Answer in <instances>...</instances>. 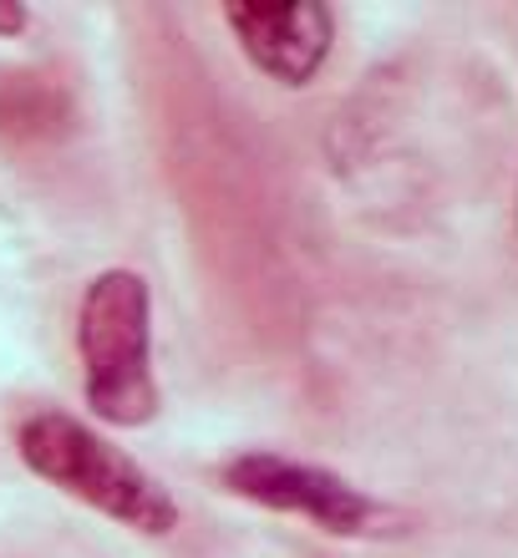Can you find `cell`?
<instances>
[{
	"label": "cell",
	"instance_id": "cell-6",
	"mask_svg": "<svg viewBox=\"0 0 518 558\" xmlns=\"http://www.w3.org/2000/svg\"><path fill=\"white\" fill-rule=\"evenodd\" d=\"M26 26H31V15L15 0H0V36H21Z\"/></svg>",
	"mask_w": 518,
	"mask_h": 558
},
{
	"label": "cell",
	"instance_id": "cell-5",
	"mask_svg": "<svg viewBox=\"0 0 518 558\" xmlns=\"http://www.w3.org/2000/svg\"><path fill=\"white\" fill-rule=\"evenodd\" d=\"M46 122H61V97L41 76H21L0 87V128L5 133H41Z\"/></svg>",
	"mask_w": 518,
	"mask_h": 558
},
{
	"label": "cell",
	"instance_id": "cell-2",
	"mask_svg": "<svg viewBox=\"0 0 518 558\" xmlns=\"http://www.w3.org/2000/svg\"><path fill=\"white\" fill-rule=\"evenodd\" d=\"M76 351L87 407L107 426H148L158 416L153 376V294L137 269H103L82 294Z\"/></svg>",
	"mask_w": 518,
	"mask_h": 558
},
{
	"label": "cell",
	"instance_id": "cell-1",
	"mask_svg": "<svg viewBox=\"0 0 518 558\" xmlns=\"http://www.w3.org/2000/svg\"><path fill=\"white\" fill-rule=\"evenodd\" d=\"M15 452L41 483L87 502V508H97L122 529L143 533V538H168L178 529L173 493L137 457L112 447L103 432H92L72 412H57V407L26 412L15 426Z\"/></svg>",
	"mask_w": 518,
	"mask_h": 558
},
{
	"label": "cell",
	"instance_id": "cell-3",
	"mask_svg": "<svg viewBox=\"0 0 518 558\" xmlns=\"http://www.w3.org/2000/svg\"><path fill=\"white\" fill-rule=\"evenodd\" d=\"M219 487L254 508H269V513L305 518L311 529L330 533V538H382V533H397L401 523L382 498L346 483L341 472L285 452H234L219 468Z\"/></svg>",
	"mask_w": 518,
	"mask_h": 558
},
{
	"label": "cell",
	"instance_id": "cell-4",
	"mask_svg": "<svg viewBox=\"0 0 518 558\" xmlns=\"http://www.w3.org/2000/svg\"><path fill=\"white\" fill-rule=\"evenodd\" d=\"M224 26L280 87H311L336 46V11L326 0H229Z\"/></svg>",
	"mask_w": 518,
	"mask_h": 558
}]
</instances>
